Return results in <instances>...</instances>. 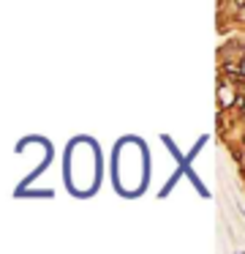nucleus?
<instances>
[{"label":"nucleus","mask_w":245,"mask_h":254,"mask_svg":"<svg viewBox=\"0 0 245 254\" xmlns=\"http://www.w3.org/2000/svg\"><path fill=\"white\" fill-rule=\"evenodd\" d=\"M218 99H221L223 107H226V104H232V101H234V96H232V90H229V88H223V85H221V88H218Z\"/></svg>","instance_id":"f257e3e1"}]
</instances>
